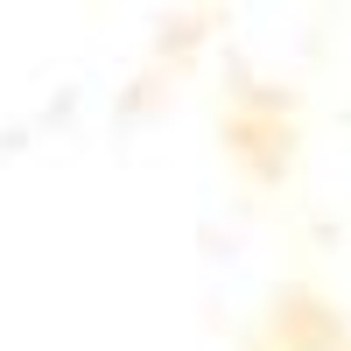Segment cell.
<instances>
[{"instance_id": "6da1fadb", "label": "cell", "mask_w": 351, "mask_h": 351, "mask_svg": "<svg viewBox=\"0 0 351 351\" xmlns=\"http://www.w3.org/2000/svg\"><path fill=\"white\" fill-rule=\"evenodd\" d=\"M218 141L225 162L246 176L253 190H281L295 176V148H302V120H295V92L274 84H239L218 112Z\"/></svg>"}, {"instance_id": "7a4b0ae2", "label": "cell", "mask_w": 351, "mask_h": 351, "mask_svg": "<svg viewBox=\"0 0 351 351\" xmlns=\"http://www.w3.org/2000/svg\"><path fill=\"white\" fill-rule=\"evenodd\" d=\"M260 351H351V324L309 281H281L260 324Z\"/></svg>"}]
</instances>
